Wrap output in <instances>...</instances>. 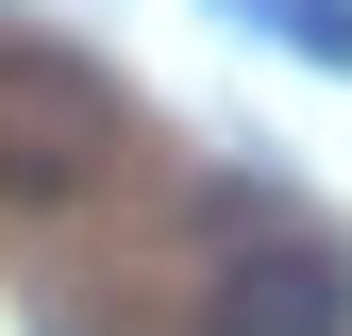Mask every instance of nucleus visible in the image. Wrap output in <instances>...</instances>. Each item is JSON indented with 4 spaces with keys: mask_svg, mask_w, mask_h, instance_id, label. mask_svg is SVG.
I'll return each mask as SVG.
<instances>
[{
    "mask_svg": "<svg viewBox=\"0 0 352 336\" xmlns=\"http://www.w3.org/2000/svg\"><path fill=\"white\" fill-rule=\"evenodd\" d=\"M218 17H285L302 51H336V67H352V0H218Z\"/></svg>",
    "mask_w": 352,
    "mask_h": 336,
    "instance_id": "obj_3",
    "label": "nucleus"
},
{
    "mask_svg": "<svg viewBox=\"0 0 352 336\" xmlns=\"http://www.w3.org/2000/svg\"><path fill=\"white\" fill-rule=\"evenodd\" d=\"M201 336H352V252L319 219H285V202H218Z\"/></svg>",
    "mask_w": 352,
    "mask_h": 336,
    "instance_id": "obj_1",
    "label": "nucleus"
},
{
    "mask_svg": "<svg viewBox=\"0 0 352 336\" xmlns=\"http://www.w3.org/2000/svg\"><path fill=\"white\" fill-rule=\"evenodd\" d=\"M118 168V84L67 67V51H0V202L17 219H51Z\"/></svg>",
    "mask_w": 352,
    "mask_h": 336,
    "instance_id": "obj_2",
    "label": "nucleus"
}]
</instances>
